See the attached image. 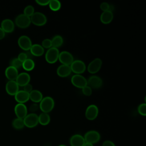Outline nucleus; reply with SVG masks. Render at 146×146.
I'll list each match as a JSON object with an SVG mask.
<instances>
[{"label":"nucleus","instance_id":"1a4fd4ad","mask_svg":"<svg viewBox=\"0 0 146 146\" xmlns=\"http://www.w3.org/2000/svg\"><path fill=\"white\" fill-rule=\"evenodd\" d=\"M58 60L62 64L67 66H70L74 60L72 55L67 51H63L59 52Z\"/></svg>","mask_w":146,"mask_h":146},{"label":"nucleus","instance_id":"f257e3e1","mask_svg":"<svg viewBox=\"0 0 146 146\" xmlns=\"http://www.w3.org/2000/svg\"><path fill=\"white\" fill-rule=\"evenodd\" d=\"M39 109L42 112L47 113L51 112L55 106V102L52 98L50 96H46L43 98L39 103Z\"/></svg>","mask_w":146,"mask_h":146},{"label":"nucleus","instance_id":"f3484780","mask_svg":"<svg viewBox=\"0 0 146 146\" xmlns=\"http://www.w3.org/2000/svg\"><path fill=\"white\" fill-rule=\"evenodd\" d=\"M30 81V75L25 72H21L18 74L15 82L19 86L23 87L26 84L29 83Z\"/></svg>","mask_w":146,"mask_h":146},{"label":"nucleus","instance_id":"4be33fe9","mask_svg":"<svg viewBox=\"0 0 146 146\" xmlns=\"http://www.w3.org/2000/svg\"><path fill=\"white\" fill-rule=\"evenodd\" d=\"M43 99V95L40 91L37 90H33L29 93V99L35 103H40Z\"/></svg>","mask_w":146,"mask_h":146},{"label":"nucleus","instance_id":"9b49d317","mask_svg":"<svg viewBox=\"0 0 146 146\" xmlns=\"http://www.w3.org/2000/svg\"><path fill=\"white\" fill-rule=\"evenodd\" d=\"M98 113L99 110L98 107L95 104H91L86 110L85 116L89 120H94L97 117Z\"/></svg>","mask_w":146,"mask_h":146},{"label":"nucleus","instance_id":"aec40b11","mask_svg":"<svg viewBox=\"0 0 146 146\" xmlns=\"http://www.w3.org/2000/svg\"><path fill=\"white\" fill-rule=\"evenodd\" d=\"M71 72L70 66L64 64L60 65L56 70L57 75L61 78H65L69 76Z\"/></svg>","mask_w":146,"mask_h":146},{"label":"nucleus","instance_id":"f03ea898","mask_svg":"<svg viewBox=\"0 0 146 146\" xmlns=\"http://www.w3.org/2000/svg\"><path fill=\"white\" fill-rule=\"evenodd\" d=\"M30 18L31 23L36 26H43L47 23V17L40 12H34Z\"/></svg>","mask_w":146,"mask_h":146},{"label":"nucleus","instance_id":"0eeeda50","mask_svg":"<svg viewBox=\"0 0 146 146\" xmlns=\"http://www.w3.org/2000/svg\"><path fill=\"white\" fill-rule=\"evenodd\" d=\"M71 82L73 86L79 88H83L87 86V80L80 74L74 75L71 79Z\"/></svg>","mask_w":146,"mask_h":146},{"label":"nucleus","instance_id":"dca6fc26","mask_svg":"<svg viewBox=\"0 0 146 146\" xmlns=\"http://www.w3.org/2000/svg\"><path fill=\"white\" fill-rule=\"evenodd\" d=\"M19 87L15 80H9L6 84L5 90L9 95L14 96L19 91Z\"/></svg>","mask_w":146,"mask_h":146},{"label":"nucleus","instance_id":"6ab92c4d","mask_svg":"<svg viewBox=\"0 0 146 146\" xmlns=\"http://www.w3.org/2000/svg\"><path fill=\"white\" fill-rule=\"evenodd\" d=\"M5 74L6 78L9 80H15L19 74L17 68L13 67V66H9L6 68Z\"/></svg>","mask_w":146,"mask_h":146},{"label":"nucleus","instance_id":"5701e85b","mask_svg":"<svg viewBox=\"0 0 146 146\" xmlns=\"http://www.w3.org/2000/svg\"><path fill=\"white\" fill-rule=\"evenodd\" d=\"M113 18V13L110 11H103L100 17V21L102 23L107 25L110 23Z\"/></svg>","mask_w":146,"mask_h":146},{"label":"nucleus","instance_id":"20e7f679","mask_svg":"<svg viewBox=\"0 0 146 146\" xmlns=\"http://www.w3.org/2000/svg\"><path fill=\"white\" fill-rule=\"evenodd\" d=\"M15 24L21 29L27 28L31 24L30 18L23 14H20L16 17Z\"/></svg>","mask_w":146,"mask_h":146},{"label":"nucleus","instance_id":"473e14b6","mask_svg":"<svg viewBox=\"0 0 146 146\" xmlns=\"http://www.w3.org/2000/svg\"><path fill=\"white\" fill-rule=\"evenodd\" d=\"M137 111L140 115L145 116L146 115V104L144 103L139 104L137 107Z\"/></svg>","mask_w":146,"mask_h":146},{"label":"nucleus","instance_id":"4c0bfd02","mask_svg":"<svg viewBox=\"0 0 146 146\" xmlns=\"http://www.w3.org/2000/svg\"><path fill=\"white\" fill-rule=\"evenodd\" d=\"M23 90L29 94L33 90V86L29 83H28V84H26L25 86H23Z\"/></svg>","mask_w":146,"mask_h":146},{"label":"nucleus","instance_id":"a211bd4d","mask_svg":"<svg viewBox=\"0 0 146 146\" xmlns=\"http://www.w3.org/2000/svg\"><path fill=\"white\" fill-rule=\"evenodd\" d=\"M85 143L84 137L80 134H75L70 139L71 146H84Z\"/></svg>","mask_w":146,"mask_h":146},{"label":"nucleus","instance_id":"a878e982","mask_svg":"<svg viewBox=\"0 0 146 146\" xmlns=\"http://www.w3.org/2000/svg\"><path fill=\"white\" fill-rule=\"evenodd\" d=\"M51 40L52 43V47L56 48L60 47L63 43V38L59 35L54 36Z\"/></svg>","mask_w":146,"mask_h":146},{"label":"nucleus","instance_id":"7c9ffc66","mask_svg":"<svg viewBox=\"0 0 146 146\" xmlns=\"http://www.w3.org/2000/svg\"><path fill=\"white\" fill-rule=\"evenodd\" d=\"M34 8L31 5H27L25 7L23 10V14L26 15L27 17H30L34 13Z\"/></svg>","mask_w":146,"mask_h":146},{"label":"nucleus","instance_id":"393cba45","mask_svg":"<svg viewBox=\"0 0 146 146\" xmlns=\"http://www.w3.org/2000/svg\"><path fill=\"white\" fill-rule=\"evenodd\" d=\"M50 116L47 113L42 112L38 116V123L42 125H47L50 122Z\"/></svg>","mask_w":146,"mask_h":146},{"label":"nucleus","instance_id":"f8f14e48","mask_svg":"<svg viewBox=\"0 0 146 146\" xmlns=\"http://www.w3.org/2000/svg\"><path fill=\"white\" fill-rule=\"evenodd\" d=\"M18 44L21 49L26 51L30 50L33 44L30 38L27 35H22L19 36L18 39Z\"/></svg>","mask_w":146,"mask_h":146},{"label":"nucleus","instance_id":"37998d69","mask_svg":"<svg viewBox=\"0 0 146 146\" xmlns=\"http://www.w3.org/2000/svg\"><path fill=\"white\" fill-rule=\"evenodd\" d=\"M58 146H66V145H63V144H61V145H59Z\"/></svg>","mask_w":146,"mask_h":146},{"label":"nucleus","instance_id":"58836bf2","mask_svg":"<svg viewBox=\"0 0 146 146\" xmlns=\"http://www.w3.org/2000/svg\"><path fill=\"white\" fill-rule=\"evenodd\" d=\"M50 1L48 0H36L35 2L40 6H47L48 5Z\"/></svg>","mask_w":146,"mask_h":146},{"label":"nucleus","instance_id":"bb28decb","mask_svg":"<svg viewBox=\"0 0 146 146\" xmlns=\"http://www.w3.org/2000/svg\"><path fill=\"white\" fill-rule=\"evenodd\" d=\"M22 67L24 70L27 71L33 70L35 67V63L33 59H27L22 63Z\"/></svg>","mask_w":146,"mask_h":146},{"label":"nucleus","instance_id":"c756f323","mask_svg":"<svg viewBox=\"0 0 146 146\" xmlns=\"http://www.w3.org/2000/svg\"><path fill=\"white\" fill-rule=\"evenodd\" d=\"M10 66H13V67L17 68V70L21 68L22 66V63L17 58L12 59L10 62Z\"/></svg>","mask_w":146,"mask_h":146},{"label":"nucleus","instance_id":"2f4dec72","mask_svg":"<svg viewBox=\"0 0 146 146\" xmlns=\"http://www.w3.org/2000/svg\"><path fill=\"white\" fill-rule=\"evenodd\" d=\"M100 9L103 11H110L112 12V10L113 8H112V6H111L109 3L107 2H102L100 5Z\"/></svg>","mask_w":146,"mask_h":146},{"label":"nucleus","instance_id":"412c9836","mask_svg":"<svg viewBox=\"0 0 146 146\" xmlns=\"http://www.w3.org/2000/svg\"><path fill=\"white\" fill-rule=\"evenodd\" d=\"M14 98L18 103L24 104L29 100V94L23 90H19L14 95Z\"/></svg>","mask_w":146,"mask_h":146},{"label":"nucleus","instance_id":"9d476101","mask_svg":"<svg viewBox=\"0 0 146 146\" xmlns=\"http://www.w3.org/2000/svg\"><path fill=\"white\" fill-rule=\"evenodd\" d=\"M102 66V60L100 58H95L92 60L87 66L88 71L92 74L97 73L101 68Z\"/></svg>","mask_w":146,"mask_h":146},{"label":"nucleus","instance_id":"4468645a","mask_svg":"<svg viewBox=\"0 0 146 146\" xmlns=\"http://www.w3.org/2000/svg\"><path fill=\"white\" fill-rule=\"evenodd\" d=\"M14 112L17 117L23 119L27 115V108L25 104L18 103L14 107Z\"/></svg>","mask_w":146,"mask_h":146},{"label":"nucleus","instance_id":"423d86ee","mask_svg":"<svg viewBox=\"0 0 146 146\" xmlns=\"http://www.w3.org/2000/svg\"><path fill=\"white\" fill-rule=\"evenodd\" d=\"M83 137L86 143L92 144L97 143L100 139V133L95 130H91L87 132Z\"/></svg>","mask_w":146,"mask_h":146},{"label":"nucleus","instance_id":"a19ab883","mask_svg":"<svg viewBox=\"0 0 146 146\" xmlns=\"http://www.w3.org/2000/svg\"><path fill=\"white\" fill-rule=\"evenodd\" d=\"M5 36V33L4 32V31L0 27V40L4 38Z\"/></svg>","mask_w":146,"mask_h":146},{"label":"nucleus","instance_id":"ea45409f","mask_svg":"<svg viewBox=\"0 0 146 146\" xmlns=\"http://www.w3.org/2000/svg\"><path fill=\"white\" fill-rule=\"evenodd\" d=\"M102 146H115V145L112 141L106 140L103 143Z\"/></svg>","mask_w":146,"mask_h":146},{"label":"nucleus","instance_id":"c85d7f7f","mask_svg":"<svg viewBox=\"0 0 146 146\" xmlns=\"http://www.w3.org/2000/svg\"><path fill=\"white\" fill-rule=\"evenodd\" d=\"M50 9L54 11H56L60 10L61 7V3L58 0H51L48 5Z\"/></svg>","mask_w":146,"mask_h":146},{"label":"nucleus","instance_id":"7ed1b4c3","mask_svg":"<svg viewBox=\"0 0 146 146\" xmlns=\"http://www.w3.org/2000/svg\"><path fill=\"white\" fill-rule=\"evenodd\" d=\"M59 55V51L58 48L51 47L47 50L45 54V59L47 63L53 64L58 60Z\"/></svg>","mask_w":146,"mask_h":146},{"label":"nucleus","instance_id":"ddd939ff","mask_svg":"<svg viewBox=\"0 0 146 146\" xmlns=\"http://www.w3.org/2000/svg\"><path fill=\"white\" fill-rule=\"evenodd\" d=\"M103 84V80L98 76L92 75L90 76L87 80V86L91 88L98 89L100 88Z\"/></svg>","mask_w":146,"mask_h":146},{"label":"nucleus","instance_id":"c9c22d12","mask_svg":"<svg viewBox=\"0 0 146 146\" xmlns=\"http://www.w3.org/2000/svg\"><path fill=\"white\" fill-rule=\"evenodd\" d=\"M39 109V106L37 103H33L29 107V110L32 113H34Z\"/></svg>","mask_w":146,"mask_h":146},{"label":"nucleus","instance_id":"6e6552de","mask_svg":"<svg viewBox=\"0 0 146 146\" xmlns=\"http://www.w3.org/2000/svg\"><path fill=\"white\" fill-rule=\"evenodd\" d=\"M71 71L75 74H81L83 73L86 69L85 63L80 60H74L70 66Z\"/></svg>","mask_w":146,"mask_h":146},{"label":"nucleus","instance_id":"e433bc0d","mask_svg":"<svg viewBox=\"0 0 146 146\" xmlns=\"http://www.w3.org/2000/svg\"><path fill=\"white\" fill-rule=\"evenodd\" d=\"M17 58L22 62L23 63L25 60H26L27 59V55L26 54V52H21L18 54V57Z\"/></svg>","mask_w":146,"mask_h":146},{"label":"nucleus","instance_id":"cd10ccee","mask_svg":"<svg viewBox=\"0 0 146 146\" xmlns=\"http://www.w3.org/2000/svg\"><path fill=\"white\" fill-rule=\"evenodd\" d=\"M12 126L13 127L17 130L22 129V128H24L25 124L23 122V119H20V118H15L14 119L13 121H12Z\"/></svg>","mask_w":146,"mask_h":146},{"label":"nucleus","instance_id":"39448f33","mask_svg":"<svg viewBox=\"0 0 146 146\" xmlns=\"http://www.w3.org/2000/svg\"><path fill=\"white\" fill-rule=\"evenodd\" d=\"M25 126L31 128L36 127L38 124V116L35 113L27 114L23 119Z\"/></svg>","mask_w":146,"mask_h":146},{"label":"nucleus","instance_id":"f704fd0d","mask_svg":"<svg viewBox=\"0 0 146 146\" xmlns=\"http://www.w3.org/2000/svg\"><path fill=\"white\" fill-rule=\"evenodd\" d=\"M82 92L86 96H90L92 94V88L88 86H86L82 88Z\"/></svg>","mask_w":146,"mask_h":146},{"label":"nucleus","instance_id":"79ce46f5","mask_svg":"<svg viewBox=\"0 0 146 146\" xmlns=\"http://www.w3.org/2000/svg\"><path fill=\"white\" fill-rule=\"evenodd\" d=\"M84 146H94V145L92 144H90V143H86L84 145Z\"/></svg>","mask_w":146,"mask_h":146},{"label":"nucleus","instance_id":"2eb2a0df","mask_svg":"<svg viewBox=\"0 0 146 146\" xmlns=\"http://www.w3.org/2000/svg\"><path fill=\"white\" fill-rule=\"evenodd\" d=\"M0 27L5 33H10L14 30L15 24L11 19L6 18L2 21Z\"/></svg>","mask_w":146,"mask_h":146},{"label":"nucleus","instance_id":"b1692460","mask_svg":"<svg viewBox=\"0 0 146 146\" xmlns=\"http://www.w3.org/2000/svg\"><path fill=\"white\" fill-rule=\"evenodd\" d=\"M30 51L33 56H40L44 52V48L39 44H32Z\"/></svg>","mask_w":146,"mask_h":146},{"label":"nucleus","instance_id":"72a5a7b5","mask_svg":"<svg viewBox=\"0 0 146 146\" xmlns=\"http://www.w3.org/2000/svg\"><path fill=\"white\" fill-rule=\"evenodd\" d=\"M43 48H50L52 47V43H51V40L50 39H44L42 42V45H41Z\"/></svg>","mask_w":146,"mask_h":146}]
</instances>
